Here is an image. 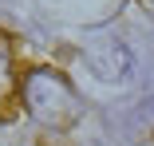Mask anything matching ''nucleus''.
Listing matches in <instances>:
<instances>
[{"label":"nucleus","instance_id":"nucleus-1","mask_svg":"<svg viewBox=\"0 0 154 146\" xmlns=\"http://www.w3.org/2000/svg\"><path fill=\"white\" fill-rule=\"evenodd\" d=\"M20 95H24L28 114H32L40 126L55 130V134L59 130H71L79 123V114H83V103L75 95V87L59 71H51V67H28Z\"/></svg>","mask_w":154,"mask_h":146},{"label":"nucleus","instance_id":"nucleus-2","mask_svg":"<svg viewBox=\"0 0 154 146\" xmlns=\"http://www.w3.org/2000/svg\"><path fill=\"white\" fill-rule=\"evenodd\" d=\"M87 63H91V71L99 79H122L131 71V55H127V47L119 40H99V44L87 47Z\"/></svg>","mask_w":154,"mask_h":146},{"label":"nucleus","instance_id":"nucleus-3","mask_svg":"<svg viewBox=\"0 0 154 146\" xmlns=\"http://www.w3.org/2000/svg\"><path fill=\"white\" fill-rule=\"evenodd\" d=\"M20 107V75L12 63V36L0 28V119H12Z\"/></svg>","mask_w":154,"mask_h":146}]
</instances>
